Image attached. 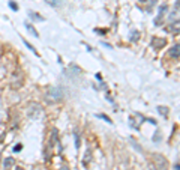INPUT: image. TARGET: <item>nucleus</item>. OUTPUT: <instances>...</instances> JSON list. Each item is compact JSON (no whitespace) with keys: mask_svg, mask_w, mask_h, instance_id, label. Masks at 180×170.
I'll list each match as a JSON object with an SVG mask.
<instances>
[{"mask_svg":"<svg viewBox=\"0 0 180 170\" xmlns=\"http://www.w3.org/2000/svg\"><path fill=\"white\" fill-rule=\"evenodd\" d=\"M24 44H26V45H27V48H30V50H32V51H33V53H35V54H36V56H38V53H36V50H35V48H33V45H30V44H29V42H27V41H24Z\"/></svg>","mask_w":180,"mask_h":170,"instance_id":"obj_14","label":"nucleus"},{"mask_svg":"<svg viewBox=\"0 0 180 170\" xmlns=\"http://www.w3.org/2000/svg\"><path fill=\"white\" fill-rule=\"evenodd\" d=\"M158 110H159V113H161V114L164 113L165 116H167V113H168V110H167V107H158Z\"/></svg>","mask_w":180,"mask_h":170,"instance_id":"obj_12","label":"nucleus"},{"mask_svg":"<svg viewBox=\"0 0 180 170\" xmlns=\"http://www.w3.org/2000/svg\"><path fill=\"white\" fill-rule=\"evenodd\" d=\"M21 149H23V146H21V145H17V146L14 148V151H15V152H18V151H21Z\"/></svg>","mask_w":180,"mask_h":170,"instance_id":"obj_16","label":"nucleus"},{"mask_svg":"<svg viewBox=\"0 0 180 170\" xmlns=\"http://www.w3.org/2000/svg\"><path fill=\"white\" fill-rule=\"evenodd\" d=\"M14 164H15V160L12 158V156H6L5 161H3V167L5 169H12V167H14Z\"/></svg>","mask_w":180,"mask_h":170,"instance_id":"obj_7","label":"nucleus"},{"mask_svg":"<svg viewBox=\"0 0 180 170\" xmlns=\"http://www.w3.org/2000/svg\"><path fill=\"white\" fill-rule=\"evenodd\" d=\"M41 113H42V109H41V106H39V104H36V102H32V104H29V110H27V114H29V117H32V119H38Z\"/></svg>","mask_w":180,"mask_h":170,"instance_id":"obj_3","label":"nucleus"},{"mask_svg":"<svg viewBox=\"0 0 180 170\" xmlns=\"http://www.w3.org/2000/svg\"><path fill=\"white\" fill-rule=\"evenodd\" d=\"M167 9H168V6H167V5H162V6H159V12H158V17L155 18V26H161V20L164 18V15H165Z\"/></svg>","mask_w":180,"mask_h":170,"instance_id":"obj_5","label":"nucleus"},{"mask_svg":"<svg viewBox=\"0 0 180 170\" xmlns=\"http://www.w3.org/2000/svg\"><path fill=\"white\" fill-rule=\"evenodd\" d=\"M17 170H23V169H21V167H18V169H17Z\"/></svg>","mask_w":180,"mask_h":170,"instance_id":"obj_21","label":"nucleus"},{"mask_svg":"<svg viewBox=\"0 0 180 170\" xmlns=\"http://www.w3.org/2000/svg\"><path fill=\"white\" fill-rule=\"evenodd\" d=\"M44 2H45L47 5H50V6H57V5H59L57 0H44Z\"/></svg>","mask_w":180,"mask_h":170,"instance_id":"obj_10","label":"nucleus"},{"mask_svg":"<svg viewBox=\"0 0 180 170\" xmlns=\"http://www.w3.org/2000/svg\"><path fill=\"white\" fill-rule=\"evenodd\" d=\"M9 6H11L12 9H14V11H17V9H18V6H17V3H14V2H11V3H9Z\"/></svg>","mask_w":180,"mask_h":170,"instance_id":"obj_15","label":"nucleus"},{"mask_svg":"<svg viewBox=\"0 0 180 170\" xmlns=\"http://www.w3.org/2000/svg\"><path fill=\"white\" fill-rule=\"evenodd\" d=\"M153 160H155V167L158 170H168V161H167L165 156H162L161 154H155Z\"/></svg>","mask_w":180,"mask_h":170,"instance_id":"obj_2","label":"nucleus"},{"mask_svg":"<svg viewBox=\"0 0 180 170\" xmlns=\"http://www.w3.org/2000/svg\"><path fill=\"white\" fill-rule=\"evenodd\" d=\"M140 2H143V3H144V2H147V0H140Z\"/></svg>","mask_w":180,"mask_h":170,"instance_id":"obj_20","label":"nucleus"},{"mask_svg":"<svg viewBox=\"0 0 180 170\" xmlns=\"http://www.w3.org/2000/svg\"><path fill=\"white\" fill-rule=\"evenodd\" d=\"M60 170H69V169H68V166H65V167H62Z\"/></svg>","mask_w":180,"mask_h":170,"instance_id":"obj_19","label":"nucleus"},{"mask_svg":"<svg viewBox=\"0 0 180 170\" xmlns=\"http://www.w3.org/2000/svg\"><path fill=\"white\" fill-rule=\"evenodd\" d=\"M138 39H140V32L138 30H132L131 35H129V41L131 42H138Z\"/></svg>","mask_w":180,"mask_h":170,"instance_id":"obj_8","label":"nucleus"},{"mask_svg":"<svg viewBox=\"0 0 180 170\" xmlns=\"http://www.w3.org/2000/svg\"><path fill=\"white\" fill-rule=\"evenodd\" d=\"M165 44H167V39L165 38H158V36H153L152 41H150L152 48H155V50H161L162 47H165Z\"/></svg>","mask_w":180,"mask_h":170,"instance_id":"obj_4","label":"nucleus"},{"mask_svg":"<svg viewBox=\"0 0 180 170\" xmlns=\"http://www.w3.org/2000/svg\"><path fill=\"white\" fill-rule=\"evenodd\" d=\"M149 170H158V169L155 167V164H150V166H149Z\"/></svg>","mask_w":180,"mask_h":170,"instance_id":"obj_17","label":"nucleus"},{"mask_svg":"<svg viewBox=\"0 0 180 170\" xmlns=\"http://www.w3.org/2000/svg\"><path fill=\"white\" fill-rule=\"evenodd\" d=\"M29 15H30L32 18H35V20H44L42 17H39V15H36V14H33V12H29Z\"/></svg>","mask_w":180,"mask_h":170,"instance_id":"obj_13","label":"nucleus"},{"mask_svg":"<svg viewBox=\"0 0 180 170\" xmlns=\"http://www.w3.org/2000/svg\"><path fill=\"white\" fill-rule=\"evenodd\" d=\"M98 117H101V119H104V121H107L108 124H111V122H113V121L110 119V117H108L107 114H98Z\"/></svg>","mask_w":180,"mask_h":170,"instance_id":"obj_11","label":"nucleus"},{"mask_svg":"<svg viewBox=\"0 0 180 170\" xmlns=\"http://www.w3.org/2000/svg\"><path fill=\"white\" fill-rule=\"evenodd\" d=\"M170 57H173L174 60L179 59V44H176L170 48Z\"/></svg>","mask_w":180,"mask_h":170,"instance_id":"obj_6","label":"nucleus"},{"mask_svg":"<svg viewBox=\"0 0 180 170\" xmlns=\"http://www.w3.org/2000/svg\"><path fill=\"white\" fill-rule=\"evenodd\" d=\"M174 170H179V163H176V166H174Z\"/></svg>","mask_w":180,"mask_h":170,"instance_id":"obj_18","label":"nucleus"},{"mask_svg":"<svg viewBox=\"0 0 180 170\" xmlns=\"http://www.w3.org/2000/svg\"><path fill=\"white\" fill-rule=\"evenodd\" d=\"M63 96H65V92H63V89L60 86H51L48 87V90L45 92V101L48 104H54V102H59L63 99Z\"/></svg>","mask_w":180,"mask_h":170,"instance_id":"obj_1","label":"nucleus"},{"mask_svg":"<svg viewBox=\"0 0 180 170\" xmlns=\"http://www.w3.org/2000/svg\"><path fill=\"white\" fill-rule=\"evenodd\" d=\"M26 27H27V30L35 36V38H39V33H38V30L33 27V24H30V23H27V24H26Z\"/></svg>","mask_w":180,"mask_h":170,"instance_id":"obj_9","label":"nucleus"}]
</instances>
